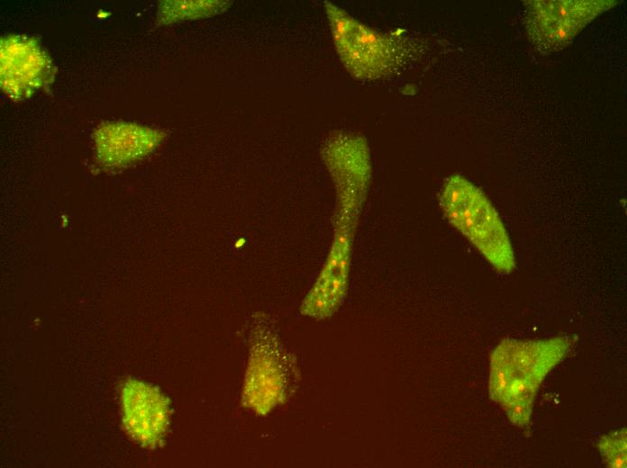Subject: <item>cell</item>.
I'll list each match as a JSON object with an SVG mask.
<instances>
[{"mask_svg":"<svg viewBox=\"0 0 627 468\" xmlns=\"http://www.w3.org/2000/svg\"><path fill=\"white\" fill-rule=\"evenodd\" d=\"M440 206L448 221L499 273L515 268L513 247L504 225L489 199L473 183L455 174L443 183Z\"/></svg>","mask_w":627,"mask_h":468,"instance_id":"3957f363","label":"cell"},{"mask_svg":"<svg viewBox=\"0 0 627 468\" xmlns=\"http://www.w3.org/2000/svg\"><path fill=\"white\" fill-rule=\"evenodd\" d=\"M322 157L332 179L336 203L364 206L372 166L366 139L353 131H338L325 140Z\"/></svg>","mask_w":627,"mask_h":468,"instance_id":"8992f818","label":"cell"},{"mask_svg":"<svg viewBox=\"0 0 627 468\" xmlns=\"http://www.w3.org/2000/svg\"><path fill=\"white\" fill-rule=\"evenodd\" d=\"M154 128L126 122L101 125L94 135L95 156L105 168H121L147 157L164 139Z\"/></svg>","mask_w":627,"mask_h":468,"instance_id":"9c48e42d","label":"cell"},{"mask_svg":"<svg viewBox=\"0 0 627 468\" xmlns=\"http://www.w3.org/2000/svg\"><path fill=\"white\" fill-rule=\"evenodd\" d=\"M286 364L277 339L268 331H256L242 388L244 406L266 415L286 398Z\"/></svg>","mask_w":627,"mask_h":468,"instance_id":"5b68a950","label":"cell"},{"mask_svg":"<svg viewBox=\"0 0 627 468\" xmlns=\"http://www.w3.org/2000/svg\"><path fill=\"white\" fill-rule=\"evenodd\" d=\"M50 60L39 43L25 36L1 40V85L10 96L29 95L48 83Z\"/></svg>","mask_w":627,"mask_h":468,"instance_id":"ba28073f","label":"cell"},{"mask_svg":"<svg viewBox=\"0 0 627 468\" xmlns=\"http://www.w3.org/2000/svg\"><path fill=\"white\" fill-rule=\"evenodd\" d=\"M625 428L603 435L596 446L605 464L612 468H625L627 441Z\"/></svg>","mask_w":627,"mask_h":468,"instance_id":"8fae6325","label":"cell"},{"mask_svg":"<svg viewBox=\"0 0 627 468\" xmlns=\"http://www.w3.org/2000/svg\"><path fill=\"white\" fill-rule=\"evenodd\" d=\"M231 1H162L159 5L158 19L164 24L183 20L206 18L225 12Z\"/></svg>","mask_w":627,"mask_h":468,"instance_id":"30bf717a","label":"cell"},{"mask_svg":"<svg viewBox=\"0 0 627 468\" xmlns=\"http://www.w3.org/2000/svg\"><path fill=\"white\" fill-rule=\"evenodd\" d=\"M616 4L615 0L523 1L522 22L532 46L549 55L567 47L590 22Z\"/></svg>","mask_w":627,"mask_h":468,"instance_id":"277c9868","label":"cell"},{"mask_svg":"<svg viewBox=\"0 0 627 468\" xmlns=\"http://www.w3.org/2000/svg\"><path fill=\"white\" fill-rule=\"evenodd\" d=\"M323 6L339 58L355 78L375 80L392 76L415 54L413 39L375 30L333 3L325 1Z\"/></svg>","mask_w":627,"mask_h":468,"instance_id":"7a4b0ae2","label":"cell"},{"mask_svg":"<svg viewBox=\"0 0 627 468\" xmlns=\"http://www.w3.org/2000/svg\"><path fill=\"white\" fill-rule=\"evenodd\" d=\"M122 420L127 434L147 448L160 446L170 420V402L155 386L127 379L121 387Z\"/></svg>","mask_w":627,"mask_h":468,"instance_id":"52a82bcc","label":"cell"},{"mask_svg":"<svg viewBox=\"0 0 627 468\" xmlns=\"http://www.w3.org/2000/svg\"><path fill=\"white\" fill-rule=\"evenodd\" d=\"M572 339L568 336L546 339L505 338L490 357L488 392L502 408L509 421L527 428L538 391L547 374L569 352Z\"/></svg>","mask_w":627,"mask_h":468,"instance_id":"6da1fadb","label":"cell"}]
</instances>
